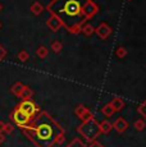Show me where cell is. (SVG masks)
Masks as SVG:
<instances>
[{
  "instance_id": "d6986e66",
  "label": "cell",
  "mask_w": 146,
  "mask_h": 147,
  "mask_svg": "<svg viewBox=\"0 0 146 147\" xmlns=\"http://www.w3.org/2000/svg\"><path fill=\"white\" fill-rule=\"evenodd\" d=\"M66 147H86V145L82 142V140H80V138H73Z\"/></svg>"
},
{
  "instance_id": "5bb4252c",
  "label": "cell",
  "mask_w": 146,
  "mask_h": 147,
  "mask_svg": "<svg viewBox=\"0 0 146 147\" xmlns=\"http://www.w3.org/2000/svg\"><path fill=\"white\" fill-rule=\"evenodd\" d=\"M36 55L40 59H46L49 55V49H47L45 45H40V46L36 49Z\"/></svg>"
},
{
  "instance_id": "f546056e",
  "label": "cell",
  "mask_w": 146,
  "mask_h": 147,
  "mask_svg": "<svg viewBox=\"0 0 146 147\" xmlns=\"http://www.w3.org/2000/svg\"><path fill=\"white\" fill-rule=\"evenodd\" d=\"M1 10H3V5L0 4V12H1Z\"/></svg>"
},
{
  "instance_id": "6da1fadb",
  "label": "cell",
  "mask_w": 146,
  "mask_h": 147,
  "mask_svg": "<svg viewBox=\"0 0 146 147\" xmlns=\"http://www.w3.org/2000/svg\"><path fill=\"white\" fill-rule=\"evenodd\" d=\"M46 10L69 33L78 35L81 27L99 13V5L94 0H51Z\"/></svg>"
},
{
  "instance_id": "3957f363",
  "label": "cell",
  "mask_w": 146,
  "mask_h": 147,
  "mask_svg": "<svg viewBox=\"0 0 146 147\" xmlns=\"http://www.w3.org/2000/svg\"><path fill=\"white\" fill-rule=\"evenodd\" d=\"M77 132L80 136H82V138L87 142H92L95 141L100 134V129H99V121L96 120V118L92 117L90 119L82 121L81 125H78Z\"/></svg>"
},
{
  "instance_id": "ba28073f",
  "label": "cell",
  "mask_w": 146,
  "mask_h": 147,
  "mask_svg": "<svg viewBox=\"0 0 146 147\" xmlns=\"http://www.w3.org/2000/svg\"><path fill=\"white\" fill-rule=\"evenodd\" d=\"M46 26L49 27L53 32H57V31H59L62 28L60 22H59L58 18H57V17H54V16H50L49 17V19L46 21Z\"/></svg>"
},
{
  "instance_id": "ac0fdd59",
  "label": "cell",
  "mask_w": 146,
  "mask_h": 147,
  "mask_svg": "<svg viewBox=\"0 0 146 147\" xmlns=\"http://www.w3.org/2000/svg\"><path fill=\"white\" fill-rule=\"evenodd\" d=\"M133 127H135V129H136V131L142 132L146 128V121H145V119H137L136 121H135Z\"/></svg>"
},
{
  "instance_id": "30bf717a",
  "label": "cell",
  "mask_w": 146,
  "mask_h": 147,
  "mask_svg": "<svg viewBox=\"0 0 146 147\" xmlns=\"http://www.w3.org/2000/svg\"><path fill=\"white\" fill-rule=\"evenodd\" d=\"M30 10H31V13H32L33 16H40V14L45 10V7L41 4L40 1H33L32 4H31V7H30Z\"/></svg>"
},
{
  "instance_id": "f1b7e54d",
  "label": "cell",
  "mask_w": 146,
  "mask_h": 147,
  "mask_svg": "<svg viewBox=\"0 0 146 147\" xmlns=\"http://www.w3.org/2000/svg\"><path fill=\"white\" fill-rule=\"evenodd\" d=\"M4 125H5V121L0 120V133H3V131H4Z\"/></svg>"
},
{
  "instance_id": "ffe728a7",
  "label": "cell",
  "mask_w": 146,
  "mask_h": 147,
  "mask_svg": "<svg viewBox=\"0 0 146 147\" xmlns=\"http://www.w3.org/2000/svg\"><path fill=\"white\" fill-rule=\"evenodd\" d=\"M127 54H128L127 49H126V47H123V46L118 47V49L116 50V56H117L118 59H123V58H126V56H127Z\"/></svg>"
},
{
  "instance_id": "9a60e30c",
  "label": "cell",
  "mask_w": 146,
  "mask_h": 147,
  "mask_svg": "<svg viewBox=\"0 0 146 147\" xmlns=\"http://www.w3.org/2000/svg\"><path fill=\"white\" fill-rule=\"evenodd\" d=\"M114 109H113V106L110 105V104H106V105H104L101 107V114L104 115V117H106V118H110V117H113V114H114Z\"/></svg>"
},
{
  "instance_id": "7a4b0ae2",
  "label": "cell",
  "mask_w": 146,
  "mask_h": 147,
  "mask_svg": "<svg viewBox=\"0 0 146 147\" xmlns=\"http://www.w3.org/2000/svg\"><path fill=\"white\" fill-rule=\"evenodd\" d=\"M22 131L36 147H54L55 145H62L66 140L63 127L44 110H40Z\"/></svg>"
},
{
  "instance_id": "4316f807",
  "label": "cell",
  "mask_w": 146,
  "mask_h": 147,
  "mask_svg": "<svg viewBox=\"0 0 146 147\" xmlns=\"http://www.w3.org/2000/svg\"><path fill=\"white\" fill-rule=\"evenodd\" d=\"M92 117H94V115H92V113L89 110V111L86 113V114L83 115L82 118H81V120H82V121H85V120H87V119H90V118H92Z\"/></svg>"
},
{
  "instance_id": "603a6c76",
  "label": "cell",
  "mask_w": 146,
  "mask_h": 147,
  "mask_svg": "<svg viewBox=\"0 0 146 147\" xmlns=\"http://www.w3.org/2000/svg\"><path fill=\"white\" fill-rule=\"evenodd\" d=\"M17 56H18V59L22 61V63H26V61L30 59V54L27 53L26 50H21V51L18 53V55H17Z\"/></svg>"
},
{
  "instance_id": "1f68e13d",
  "label": "cell",
  "mask_w": 146,
  "mask_h": 147,
  "mask_svg": "<svg viewBox=\"0 0 146 147\" xmlns=\"http://www.w3.org/2000/svg\"><path fill=\"white\" fill-rule=\"evenodd\" d=\"M128 1H131V0H128Z\"/></svg>"
},
{
  "instance_id": "484cf974",
  "label": "cell",
  "mask_w": 146,
  "mask_h": 147,
  "mask_svg": "<svg viewBox=\"0 0 146 147\" xmlns=\"http://www.w3.org/2000/svg\"><path fill=\"white\" fill-rule=\"evenodd\" d=\"M86 147H104L103 146V143H100L99 141H92V142H89V145L86 146Z\"/></svg>"
},
{
  "instance_id": "44dd1931",
  "label": "cell",
  "mask_w": 146,
  "mask_h": 147,
  "mask_svg": "<svg viewBox=\"0 0 146 147\" xmlns=\"http://www.w3.org/2000/svg\"><path fill=\"white\" fill-rule=\"evenodd\" d=\"M137 111H139V114L142 117V119L146 120V100L142 101V102L139 105V107H137Z\"/></svg>"
},
{
  "instance_id": "5b68a950",
  "label": "cell",
  "mask_w": 146,
  "mask_h": 147,
  "mask_svg": "<svg viewBox=\"0 0 146 147\" xmlns=\"http://www.w3.org/2000/svg\"><path fill=\"white\" fill-rule=\"evenodd\" d=\"M9 118H10V120H12L17 127H19L21 129H22V128H24L26 125H28L30 121L32 120L30 117H27V115L24 114L23 111H21V110H19L18 107H16V109L13 110L12 113H10Z\"/></svg>"
},
{
  "instance_id": "277c9868",
  "label": "cell",
  "mask_w": 146,
  "mask_h": 147,
  "mask_svg": "<svg viewBox=\"0 0 146 147\" xmlns=\"http://www.w3.org/2000/svg\"><path fill=\"white\" fill-rule=\"evenodd\" d=\"M17 107H18L21 111H23L27 117H30L31 119H33V118L40 113V107L36 105L32 100H22Z\"/></svg>"
},
{
  "instance_id": "52a82bcc",
  "label": "cell",
  "mask_w": 146,
  "mask_h": 147,
  "mask_svg": "<svg viewBox=\"0 0 146 147\" xmlns=\"http://www.w3.org/2000/svg\"><path fill=\"white\" fill-rule=\"evenodd\" d=\"M112 125H113V129H116L117 133H124V132L128 129L127 120H126L124 118H122V117L117 118V119L112 123Z\"/></svg>"
},
{
  "instance_id": "8fae6325",
  "label": "cell",
  "mask_w": 146,
  "mask_h": 147,
  "mask_svg": "<svg viewBox=\"0 0 146 147\" xmlns=\"http://www.w3.org/2000/svg\"><path fill=\"white\" fill-rule=\"evenodd\" d=\"M109 104L113 106L114 111H120V110H122L123 107L126 106V104H124V101H123V98H120V97H113V100H112Z\"/></svg>"
},
{
  "instance_id": "7402d4cb",
  "label": "cell",
  "mask_w": 146,
  "mask_h": 147,
  "mask_svg": "<svg viewBox=\"0 0 146 147\" xmlns=\"http://www.w3.org/2000/svg\"><path fill=\"white\" fill-rule=\"evenodd\" d=\"M51 50L53 51H54L55 54H59L62 51V50H63V44H62L60 41H54L51 44Z\"/></svg>"
},
{
  "instance_id": "e0dca14e",
  "label": "cell",
  "mask_w": 146,
  "mask_h": 147,
  "mask_svg": "<svg viewBox=\"0 0 146 147\" xmlns=\"http://www.w3.org/2000/svg\"><path fill=\"white\" fill-rule=\"evenodd\" d=\"M87 111H89V109L85 105H78L77 107H76V110H74V114L81 119V118H82Z\"/></svg>"
},
{
  "instance_id": "83f0119b",
  "label": "cell",
  "mask_w": 146,
  "mask_h": 147,
  "mask_svg": "<svg viewBox=\"0 0 146 147\" xmlns=\"http://www.w3.org/2000/svg\"><path fill=\"white\" fill-rule=\"evenodd\" d=\"M4 141H5V134L4 133H0V146L4 143Z\"/></svg>"
},
{
  "instance_id": "d4e9b609",
  "label": "cell",
  "mask_w": 146,
  "mask_h": 147,
  "mask_svg": "<svg viewBox=\"0 0 146 147\" xmlns=\"http://www.w3.org/2000/svg\"><path fill=\"white\" fill-rule=\"evenodd\" d=\"M7 54H8L7 49H5V47L3 46L1 44H0V61H1V60H4V59L7 58Z\"/></svg>"
},
{
  "instance_id": "7c38bea8",
  "label": "cell",
  "mask_w": 146,
  "mask_h": 147,
  "mask_svg": "<svg viewBox=\"0 0 146 147\" xmlns=\"http://www.w3.org/2000/svg\"><path fill=\"white\" fill-rule=\"evenodd\" d=\"M23 88H24V84L22 83V82H16V83L10 87V92L14 96H17V97H21V94H22V91H23Z\"/></svg>"
},
{
  "instance_id": "9c48e42d",
  "label": "cell",
  "mask_w": 146,
  "mask_h": 147,
  "mask_svg": "<svg viewBox=\"0 0 146 147\" xmlns=\"http://www.w3.org/2000/svg\"><path fill=\"white\" fill-rule=\"evenodd\" d=\"M99 129H100V133L108 134V133H110L112 132L113 125H112V123L108 119H104L101 121H99Z\"/></svg>"
},
{
  "instance_id": "2e32d148",
  "label": "cell",
  "mask_w": 146,
  "mask_h": 147,
  "mask_svg": "<svg viewBox=\"0 0 146 147\" xmlns=\"http://www.w3.org/2000/svg\"><path fill=\"white\" fill-rule=\"evenodd\" d=\"M32 97H33V91L28 86H24L23 91L21 94V98L22 100H32Z\"/></svg>"
},
{
  "instance_id": "cb8c5ba5",
  "label": "cell",
  "mask_w": 146,
  "mask_h": 147,
  "mask_svg": "<svg viewBox=\"0 0 146 147\" xmlns=\"http://www.w3.org/2000/svg\"><path fill=\"white\" fill-rule=\"evenodd\" d=\"M13 131H14V125H13L12 123H5L3 133L4 134H10V133H13Z\"/></svg>"
},
{
  "instance_id": "4dcf8cb0",
  "label": "cell",
  "mask_w": 146,
  "mask_h": 147,
  "mask_svg": "<svg viewBox=\"0 0 146 147\" xmlns=\"http://www.w3.org/2000/svg\"><path fill=\"white\" fill-rule=\"evenodd\" d=\"M0 28H1V22H0Z\"/></svg>"
},
{
  "instance_id": "8992f818",
  "label": "cell",
  "mask_w": 146,
  "mask_h": 147,
  "mask_svg": "<svg viewBox=\"0 0 146 147\" xmlns=\"http://www.w3.org/2000/svg\"><path fill=\"white\" fill-rule=\"evenodd\" d=\"M94 33H96V36L99 38H101V40H106V38H109L112 35V27L109 26L108 23H105V22H101L99 26L95 28Z\"/></svg>"
},
{
  "instance_id": "4fadbf2b",
  "label": "cell",
  "mask_w": 146,
  "mask_h": 147,
  "mask_svg": "<svg viewBox=\"0 0 146 147\" xmlns=\"http://www.w3.org/2000/svg\"><path fill=\"white\" fill-rule=\"evenodd\" d=\"M81 32L86 36V37H90V36L94 35L95 32V27L92 26L91 23H85L82 27H81Z\"/></svg>"
}]
</instances>
